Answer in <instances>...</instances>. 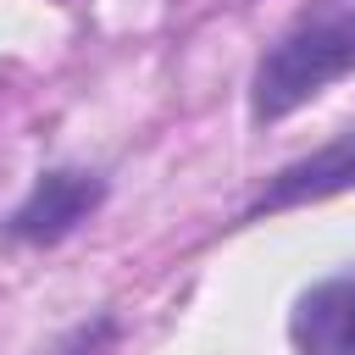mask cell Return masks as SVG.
<instances>
[{"label":"cell","mask_w":355,"mask_h":355,"mask_svg":"<svg viewBox=\"0 0 355 355\" xmlns=\"http://www.w3.org/2000/svg\"><path fill=\"white\" fill-rule=\"evenodd\" d=\"M349 72H355V6H333V11L288 28L261 55V67L250 78V116L277 122Z\"/></svg>","instance_id":"1"},{"label":"cell","mask_w":355,"mask_h":355,"mask_svg":"<svg viewBox=\"0 0 355 355\" xmlns=\"http://www.w3.org/2000/svg\"><path fill=\"white\" fill-rule=\"evenodd\" d=\"M100 200H105V183H100L94 172H72V166L44 172V178L28 189V200L6 216V233L22 239V244H55V239H67Z\"/></svg>","instance_id":"2"},{"label":"cell","mask_w":355,"mask_h":355,"mask_svg":"<svg viewBox=\"0 0 355 355\" xmlns=\"http://www.w3.org/2000/svg\"><path fill=\"white\" fill-rule=\"evenodd\" d=\"M344 189H355V128L338 133L333 144L288 161V166L261 189V200H255L244 216L255 222V216H272V211H294V205H311V200H333V194H344Z\"/></svg>","instance_id":"3"},{"label":"cell","mask_w":355,"mask_h":355,"mask_svg":"<svg viewBox=\"0 0 355 355\" xmlns=\"http://www.w3.org/2000/svg\"><path fill=\"white\" fill-rule=\"evenodd\" d=\"M288 338L300 355H355V272L305 288L294 300Z\"/></svg>","instance_id":"4"}]
</instances>
